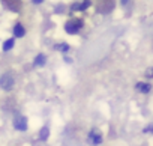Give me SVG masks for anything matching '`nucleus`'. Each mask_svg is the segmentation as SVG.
<instances>
[{
    "instance_id": "obj_10",
    "label": "nucleus",
    "mask_w": 153,
    "mask_h": 146,
    "mask_svg": "<svg viewBox=\"0 0 153 146\" xmlns=\"http://www.w3.org/2000/svg\"><path fill=\"white\" fill-rule=\"evenodd\" d=\"M45 62H47V56L45 54H38L35 57V60H33V65L35 66H44Z\"/></svg>"
},
{
    "instance_id": "obj_7",
    "label": "nucleus",
    "mask_w": 153,
    "mask_h": 146,
    "mask_svg": "<svg viewBox=\"0 0 153 146\" xmlns=\"http://www.w3.org/2000/svg\"><path fill=\"white\" fill-rule=\"evenodd\" d=\"M3 5L9 9V11H14V12H18L21 9V3L20 2H15V0H11V2H3Z\"/></svg>"
},
{
    "instance_id": "obj_2",
    "label": "nucleus",
    "mask_w": 153,
    "mask_h": 146,
    "mask_svg": "<svg viewBox=\"0 0 153 146\" xmlns=\"http://www.w3.org/2000/svg\"><path fill=\"white\" fill-rule=\"evenodd\" d=\"M0 88L5 89V91H11L14 88V76H11L9 72L3 74L0 77Z\"/></svg>"
},
{
    "instance_id": "obj_8",
    "label": "nucleus",
    "mask_w": 153,
    "mask_h": 146,
    "mask_svg": "<svg viewBox=\"0 0 153 146\" xmlns=\"http://www.w3.org/2000/svg\"><path fill=\"white\" fill-rule=\"evenodd\" d=\"M90 6V2H80V3H74L72 6H71V9L72 11H84L86 8H89Z\"/></svg>"
},
{
    "instance_id": "obj_5",
    "label": "nucleus",
    "mask_w": 153,
    "mask_h": 146,
    "mask_svg": "<svg viewBox=\"0 0 153 146\" xmlns=\"http://www.w3.org/2000/svg\"><path fill=\"white\" fill-rule=\"evenodd\" d=\"M114 6H116L114 2H102V3L98 5V11L101 14H107V12H111L114 9Z\"/></svg>"
},
{
    "instance_id": "obj_3",
    "label": "nucleus",
    "mask_w": 153,
    "mask_h": 146,
    "mask_svg": "<svg viewBox=\"0 0 153 146\" xmlns=\"http://www.w3.org/2000/svg\"><path fill=\"white\" fill-rule=\"evenodd\" d=\"M87 140H89L90 145H101V143H102V133H101L98 128H93V130L89 133Z\"/></svg>"
},
{
    "instance_id": "obj_4",
    "label": "nucleus",
    "mask_w": 153,
    "mask_h": 146,
    "mask_svg": "<svg viewBox=\"0 0 153 146\" xmlns=\"http://www.w3.org/2000/svg\"><path fill=\"white\" fill-rule=\"evenodd\" d=\"M14 127L18 131H26L27 130V118L26 116H17L14 119Z\"/></svg>"
},
{
    "instance_id": "obj_12",
    "label": "nucleus",
    "mask_w": 153,
    "mask_h": 146,
    "mask_svg": "<svg viewBox=\"0 0 153 146\" xmlns=\"http://www.w3.org/2000/svg\"><path fill=\"white\" fill-rule=\"evenodd\" d=\"M14 47V39L11 38V39H8V41H5V44H3V50L5 51H8V50H11Z\"/></svg>"
},
{
    "instance_id": "obj_13",
    "label": "nucleus",
    "mask_w": 153,
    "mask_h": 146,
    "mask_svg": "<svg viewBox=\"0 0 153 146\" xmlns=\"http://www.w3.org/2000/svg\"><path fill=\"white\" fill-rule=\"evenodd\" d=\"M144 77L146 79H153V66H150L144 71Z\"/></svg>"
},
{
    "instance_id": "obj_14",
    "label": "nucleus",
    "mask_w": 153,
    "mask_h": 146,
    "mask_svg": "<svg viewBox=\"0 0 153 146\" xmlns=\"http://www.w3.org/2000/svg\"><path fill=\"white\" fill-rule=\"evenodd\" d=\"M143 133H144V134H153V124L146 125V127H144V130H143Z\"/></svg>"
},
{
    "instance_id": "obj_9",
    "label": "nucleus",
    "mask_w": 153,
    "mask_h": 146,
    "mask_svg": "<svg viewBox=\"0 0 153 146\" xmlns=\"http://www.w3.org/2000/svg\"><path fill=\"white\" fill-rule=\"evenodd\" d=\"M14 35L18 36V38H21V36L26 35V30H24V27H23L21 23H17V24L14 26Z\"/></svg>"
},
{
    "instance_id": "obj_15",
    "label": "nucleus",
    "mask_w": 153,
    "mask_h": 146,
    "mask_svg": "<svg viewBox=\"0 0 153 146\" xmlns=\"http://www.w3.org/2000/svg\"><path fill=\"white\" fill-rule=\"evenodd\" d=\"M56 50H60V51H68L69 50V45L68 44H59V45H56Z\"/></svg>"
},
{
    "instance_id": "obj_6",
    "label": "nucleus",
    "mask_w": 153,
    "mask_h": 146,
    "mask_svg": "<svg viewBox=\"0 0 153 146\" xmlns=\"http://www.w3.org/2000/svg\"><path fill=\"white\" fill-rule=\"evenodd\" d=\"M135 89L138 92H141V94H149L152 91V85L149 82H140V83L135 85Z\"/></svg>"
},
{
    "instance_id": "obj_1",
    "label": "nucleus",
    "mask_w": 153,
    "mask_h": 146,
    "mask_svg": "<svg viewBox=\"0 0 153 146\" xmlns=\"http://www.w3.org/2000/svg\"><path fill=\"white\" fill-rule=\"evenodd\" d=\"M81 27H83V20H80V18H72V20H69V21L65 24V30H66L68 33H71V35L80 32Z\"/></svg>"
},
{
    "instance_id": "obj_11",
    "label": "nucleus",
    "mask_w": 153,
    "mask_h": 146,
    "mask_svg": "<svg viewBox=\"0 0 153 146\" xmlns=\"http://www.w3.org/2000/svg\"><path fill=\"white\" fill-rule=\"evenodd\" d=\"M48 136H50V130H48L47 127H44V128L41 130V133H39L41 140H47V139H48Z\"/></svg>"
}]
</instances>
